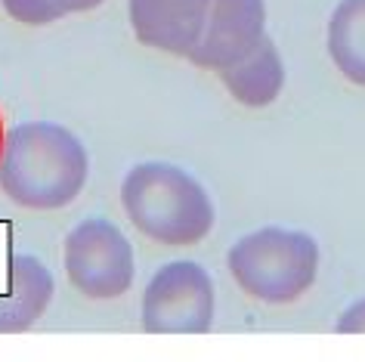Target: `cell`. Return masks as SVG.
I'll return each mask as SVG.
<instances>
[{
	"instance_id": "obj_2",
	"label": "cell",
	"mask_w": 365,
	"mask_h": 362,
	"mask_svg": "<svg viewBox=\"0 0 365 362\" xmlns=\"http://www.w3.org/2000/svg\"><path fill=\"white\" fill-rule=\"evenodd\" d=\"M124 217L155 245L189 248L211 235L217 207L202 180L173 161H140L118 186Z\"/></svg>"
},
{
	"instance_id": "obj_10",
	"label": "cell",
	"mask_w": 365,
	"mask_h": 362,
	"mask_svg": "<svg viewBox=\"0 0 365 362\" xmlns=\"http://www.w3.org/2000/svg\"><path fill=\"white\" fill-rule=\"evenodd\" d=\"M325 47L334 68L356 87H365V0H337L325 29Z\"/></svg>"
},
{
	"instance_id": "obj_1",
	"label": "cell",
	"mask_w": 365,
	"mask_h": 362,
	"mask_svg": "<svg viewBox=\"0 0 365 362\" xmlns=\"http://www.w3.org/2000/svg\"><path fill=\"white\" fill-rule=\"evenodd\" d=\"M90 152L84 140L50 118L6 128L0 143V192L25 211H62L84 192Z\"/></svg>"
},
{
	"instance_id": "obj_5",
	"label": "cell",
	"mask_w": 365,
	"mask_h": 362,
	"mask_svg": "<svg viewBox=\"0 0 365 362\" xmlns=\"http://www.w3.org/2000/svg\"><path fill=\"white\" fill-rule=\"evenodd\" d=\"M217 316V285L198 260H168L143 288L145 334H207Z\"/></svg>"
},
{
	"instance_id": "obj_7",
	"label": "cell",
	"mask_w": 365,
	"mask_h": 362,
	"mask_svg": "<svg viewBox=\"0 0 365 362\" xmlns=\"http://www.w3.org/2000/svg\"><path fill=\"white\" fill-rule=\"evenodd\" d=\"M127 19L143 47L189 59L205 31L207 0H127Z\"/></svg>"
},
{
	"instance_id": "obj_6",
	"label": "cell",
	"mask_w": 365,
	"mask_h": 362,
	"mask_svg": "<svg viewBox=\"0 0 365 362\" xmlns=\"http://www.w3.org/2000/svg\"><path fill=\"white\" fill-rule=\"evenodd\" d=\"M267 38V0H207L205 31L189 62L205 71H223Z\"/></svg>"
},
{
	"instance_id": "obj_4",
	"label": "cell",
	"mask_w": 365,
	"mask_h": 362,
	"mask_svg": "<svg viewBox=\"0 0 365 362\" xmlns=\"http://www.w3.org/2000/svg\"><path fill=\"white\" fill-rule=\"evenodd\" d=\"M62 269L87 301H115L130 291L136 254L124 229L108 217H84L62 239Z\"/></svg>"
},
{
	"instance_id": "obj_3",
	"label": "cell",
	"mask_w": 365,
	"mask_h": 362,
	"mask_svg": "<svg viewBox=\"0 0 365 362\" xmlns=\"http://www.w3.org/2000/svg\"><path fill=\"white\" fill-rule=\"evenodd\" d=\"M319 242L307 229L260 226L245 232L226 251L232 282L260 304L285 306L313 291L319 279Z\"/></svg>"
},
{
	"instance_id": "obj_9",
	"label": "cell",
	"mask_w": 365,
	"mask_h": 362,
	"mask_svg": "<svg viewBox=\"0 0 365 362\" xmlns=\"http://www.w3.org/2000/svg\"><path fill=\"white\" fill-rule=\"evenodd\" d=\"M220 84L226 87L239 105L248 108H267L282 96L285 90V62H282L279 47L272 43V38L267 34L257 47L248 50L239 62L226 66L223 71H217Z\"/></svg>"
},
{
	"instance_id": "obj_11",
	"label": "cell",
	"mask_w": 365,
	"mask_h": 362,
	"mask_svg": "<svg viewBox=\"0 0 365 362\" xmlns=\"http://www.w3.org/2000/svg\"><path fill=\"white\" fill-rule=\"evenodd\" d=\"M103 4L106 0H0L4 13L13 22L31 25V29H43V25L62 22L78 13H90Z\"/></svg>"
},
{
	"instance_id": "obj_13",
	"label": "cell",
	"mask_w": 365,
	"mask_h": 362,
	"mask_svg": "<svg viewBox=\"0 0 365 362\" xmlns=\"http://www.w3.org/2000/svg\"><path fill=\"white\" fill-rule=\"evenodd\" d=\"M4 133H6V118H4V105H0V143H4Z\"/></svg>"
},
{
	"instance_id": "obj_8",
	"label": "cell",
	"mask_w": 365,
	"mask_h": 362,
	"mask_svg": "<svg viewBox=\"0 0 365 362\" xmlns=\"http://www.w3.org/2000/svg\"><path fill=\"white\" fill-rule=\"evenodd\" d=\"M56 297V279L34 254H13L0 291V334H22L43 319Z\"/></svg>"
},
{
	"instance_id": "obj_12",
	"label": "cell",
	"mask_w": 365,
	"mask_h": 362,
	"mask_svg": "<svg viewBox=\"0 0 365 362\" xmlns=\"http://www.w3.org/2000/svg\"><path fill=\"white\" fill-rule=\"evenodd\" d=\"M337 334H365V297H356L353 304H346L341 316L334 322Z\"/></svg>"
}]
</instances>
